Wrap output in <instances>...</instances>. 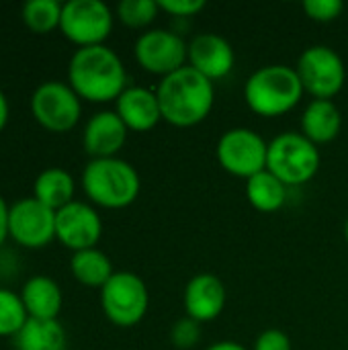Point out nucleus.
I'll return each mask as SVG.
<instances>
[{"instance_id":"obj_1","label":"nucleus","mask_w":348,"mask_h":350,"mask_svg":"<svg viewBox=\"0 0 348 350\" xmlns=\"http://www.w3.org/2000/svg\"><path fill=\"white\" fill-rule=\"evenodd\" d=\"M68 84L88 103L117 100L127 88V72L121 57L107 45L80 47L68 64Z\"/></svg>"},{"instance_id":"obj_2","label":"nucleus","mask_w":348,"mask_h":350,"mask_svg":"<svg viewBox=\"0 0 348 350\" xmlns=\"http://www.w3.org/2000/svg\"><path fill=\"white\" fill-rule=\"evenodd\" d=\"M156 94L164 121L176 127H193L209 117L215 105V82L185 66L164 76Z\"/></svg>"},{"instance_id":"obj_3","label":"nucleus","mask_w":348,"mask_h":350,"mask_svg":"<svg viewBox=\"0 0 348 350\" xmlns=\"http://www.w3.org/2000/svg\"><path fill=\"white\" fill-rule=\"evenodd\" d=\"M304 84L293 66L269 64L250 74L244 84L248 109L260 117H281L297 107L304 96Z\"/></svg>"},{"instance_id":"obj_4","label":"nucleus","mask_w":348,"mask_h":350,"mask_svg":"<svg viewBox=\"0 0 348 350\" xmlns=\"http://www.w3.org/2000/svg\"><path fill=\"white\" fill-rule=\"evenodd\" d=\"M82 189L86 197L105 209L129 207L142 189L137 170L123 158H96L82 170Z\"/></svg>"},{"instance_id":"obj_5","label":"nucleus","mask_w":348,"mask_h":350,"mask_svg":"<svg viewBox=\"0 0 348 350\" xmlns=\"http://www.w3.org/2000/svg\"><path fill=\"white\" fill-rule=\"evenodd\" d=\"M322 164L320 150L302 131H283L269 142L267 170H271L285 187L310 183Z\"/></svg>"},{"instance_id":"obj_6","label":"nucleus","mask_w":348,"mask_h":350,"mask_svg":"<svg viewBox=\"0 0 348 350\" xmlns=\"http://www.w3.org/2000/svg\"><path fill=\"white\" fill-rule=\"evenodd\" d=\"M101 308L109 322L119 328H131L144 320L150 308L148 285L135 273L115 271L101 289Z\"/></svg>"},{"instance_id":"obj_7","label":"nucleus","mask_w":348,"mask_h":350,"mask_svg":"<svg viewBox=\"0 0 348 350\" xmlns=\"http://www.w3.org/2000/svg\"><path fill=\"white\" fill-rule=\"evenodd\" d=\"M33 119L51 133L72 131L82 115V98L68 82L45 80L31 94Z\"/></svg>"},{"instance_id":"obj_8","label":"nucleus","mask_w":348,"mask_h":350,"mask_svg":"<svg viewBox=\"0 0 348 350\" xmlns=\"http://www.w3.org/2000/svg\"><path fill=\"white\" fill-rule=\"evenodd\" d=\"M115 14L103 0H68L62 6L59 31L80 47L105 45L113 31Z\"/></svg>"},{"instance_id":"obj_9","label":"nucleus","mask_w":348,"mask_h":350,"mask_svg":"<svg viewBox=\"0 0 348 350\" xmlns=\"http://www.w3.org/2000/svg\"><path fill=\"white\" fill-rule=\"evenodd\" d=\"M297 76L304 90L314 98L332 100L347 82V66L330 45H310L297 59Z\"/></svg>"},{"instance_id":"obj_10","label":"nucleus","mask_w":348,"mask_h":350,"mask_svg":"<svg viewBox=\"0 0 348 350\" xmlns=\"http://www.w3.org/2000/svg\"><path fill=\"white\" fill-rule=\"evenodd\" d=\"M269 142L250 127H232L222 133L215 156L222 168L234 176L250 178L267 168Z\"/></svg>"},{"instance_id":"obj_11","label":"nucleus","mask_w":348,"mask_h":350,"mask_svg":"<svg viewBox=\"0 0 348 350\" xmlns=\"http://www.w3.org/2000/svg\"><path fill=\"white\" fill-rule=\"evenodd\" d=\"M133 55L146 72L164 78L187 66L189 41L170 29H148L135 39Z\"/></svg>"},{"instance_id":"obj_12","label":"nucleus","mask_w":348,"mask_h":350,"mask_svg":"<svg viewBox=\"0 0 348 350\" xmlns=\"http://www.w3.org/2000/svg\"><path fill=\"white\" fill-rule=\"evenodd\" d=\"M8 238L29 250L45 248L55 240V211L35 197L14 201L8 211Z\"/></svg>"},{"instance_id":"obj_13","label":"nucleus","mask_w":348,"mask_h":350,"mask_svg":"<svg viewBox=\"0 0 348 350\" xmlns=\"http://www.w3.org/2000/svg\"><path fill=\"white\" fill-rule=\"evenodd\" d=\"M103 236V219L98 211L84 203L72 201L55 211V240L72 252L96 248Z\"/></svg>"},{"instance_id":"obj_14","label":"nucleus","mask_w":348,"mask_h":350,"mask_svg":"<svg viewBox=\"0 0 348 350\" xmlns=\"http://www.w3.org/2000/svg\"><path fill=\"white\" fill-rule=\"evenodd\" d=\"M236 64L232 43L217 33H199L189 41L187 66L209 78L211 82L226 78Z\"/></svg>"},{"instance_id":"obj_15","label":"nucleus","mask_w":348,"mask_h":350,"mask_svg":"<svg viewBox=\"0 0 348 350\" xmlns=\"http://www.w3.org/2000/svg\"><path fill=\"white\" fill-rule=\"evenodd\" d=\"M127 133L129 129L115 111H98L84 125L82 148L90 156V160L115 158L125 146Z\"/></svg>"},{"instance_id":"obj_16","label":"nucleus","mask_w":348,"mask_h":350,"mask_svg":"<svg viewBox=\"0 0 348 350\" xmlns=\"http://www.w3.org/2000/svg\"><path fill=\"white\" fill-rule=\"evenodd\" d=\"M183 306L187 316L199 324L219 318L226 308L224 281L213 273H199L191 277L183 293Z\"/></svg>"},{"instance_id":"obj_17","label":"nucleus","mask_w":348,"mask_h":350,"mask_svg":"<svg viewBox=\"0 0 348 350\" xmlns=\"http://www.w3.org/2000/svg\"><path fill=\"white\" fill-rule=\"evenodd\" d=\"M115 113L129 131L139 133L154 129L162 119L158 94L146 86H127L115 100Z\"/></svg>"},{"instance_id":"obj_18","label":"nucleus","mask_w":348,"mask_h":350,"mask_svg":"<svg viewBox=\"0 0 348 350\" xmlns=\"http://www.w3.org/2000/svg\"><path fill=\"white\" fill-rule=\"evenodd\" d=\"M21 299L29 318L35 320H57L64 306L62 287L47 275H33L27 279L21 289Z\"/></svg>"},{"instance_id":"obj_19","label":"nucleus","mask_w":348,"mask_h":350,"mask_svg":"<svg viewBox=\"0 0 348 350\" xmlns=\"http://www.w3.org/2000/svg\"><path fill=\"white\" fill-rule=\"evenodd\" d=\"M343 113L334 100L312 98L302 113V133L316 146L330 144L340 135Z\"/></svg>"},{"instance_id":"obj_20","label":"nucleus","mask_w":348,"mask_h":350,"mask_svg":"<svg viewBox=\"0 0 348 350\" xmlns=\"http://www.w3.org/2000/svg\"><path fill=\"white\" fill-rule=\"evenodd\" d=\"M74 193H76L74 176L57 166L41 170L33 183V197L45 207H49L51 211H59L62 207L76 201Z\"/></svg>"},{"instance_id":"obj_21","label":"nucleus","mask_w":348,"mask_h":350,"mask_svg":"<svg viewBox=\"0 0 348 350\" xmlns=\"http://www.w3.org/2000/svg\"><path fill=\"white\" fill-rule=\"evenodd\" d=\"M16 350H66L68 336L59 320L29 318L21 332L14 336Z\"/></svg>"},{"instance_id":"obj_22","label":"nucleus","mask_w":348,"mask_h":350,"mask_svg":"<svg viewBox=\"0 0 348 350\" xmlns=\"http://www.w3.org/2000/svg\"><path fill=\"white\" fill-rule=\"evenodd\" d=\"M70 273L80 285L103 289L107 285V281L115 275V269H113L111 258L103 250L88 248V250L72 252Z\"/></svg>"},{"instance_id":"obj_23","label":"nucleus","mask_w":348,"mask_h":350,"mask_svg":"<svg viewBox=\"0 0 348 350\" xmlns=\"http://www.w3.org/2000/svg\"><path fill=\"white\" fill-rule=\"evenodd\" d=\"M246 197L256 211L275 213L285 205L287 187L271 170L265 168L246 180Z\"/></svg>"},{"instance_id":"obj_24","label":"nucleus","mask_w":348,"mask_h":350,"mask_svg":"<svg viewBox=\"0 0 348 350\" xmlns=\"http://www.w3.org/2000/svg\"><path fill=\"white\" fill-rule=\"evenodd\" d=\"M62 2L57 0H29L21 8V18L25 27L37 35H47L59 29Z\"/></svg>"},{"instance_id":"obj_25","label":"nucleus","mask_w":348,"mask_h":350,"mask_svg":"<svg viewBox=\"0 0 348 350\" xmlns=\"http://www.w3.org/2000/svg\"><path fill=\"white\" fill-rule=\"evenodd\" d=\"M29 314L21 299V293L10 289H0V338L16 336L27 324Z\"/></svg>"},{"instance_id":"obj_26","label":"nucleus","mask_w":348,"mask_h":350,"mask_svg":"<svg viewBox=\"0 0 348 350\" xmlns=\"http://www.w3.org/2000/svg\"><path fill=\"white\" fill-rule=\"evenodd\" d=\"M160 12L158 0H121L117 4V18L131 29H144L156 21Z\"/></svg>"},{"instance_id":"obj_27","label":"nucleus","mask_w":348,"mask_h":350,"mask_svg":"<svg viewBox=\"0 0 348 350\" xmlns=\"http://www.w3.org/2000/svg\"><path fill=\"white\" fill-rule=\"evenodd\" d=\"M201 340V324L195 322L193 318L185 316L180 320H176L170 328V342L174 345V349L178 350H191L197 347V342Z\"/></svg>"},{"instance_id":"obj_28","label":"nucleus","mask_w":348,"mask_h":350,"mask_svg":"<svg viewBox=\"0 0 348 350\" xmlns=\"http://www.w3.org/2000/svg\"><path fill=\"white\" fill-rule=\"evenodd\" d=\"M304 10L312 21L332 23L343 14L345 4H343V0H306Z\"/></svg>"},{"instance_id":"obj_29","label":"nucleus","mask_w":348,"mask_h":350,"mask_svg":"<svg viewBox=\"0 0 348 350\" xmlns=\"http://www.w3.org/2000/svg\"><path fill=\"white\" fill-rule=\"evenodd\" d=\"M254 350H293V345H291V338L283 330L269 328L258 334L254 342Z\"/></svg>"},{"instance_id":"obj_30","label":"nucleus","mask_w":348,"mask_h":350,"mask_svg":"<svg viewBox=\"0 0 348 350\" xmlns=\"http://www.w3.org/2000/svg\"><path fill=\"white\" fill-rule=\"evenodd\" d=\"M160 10L172 14V16H193L197 12H201L205 8V0H158Z\"/></svg>"},{"instance_id":"obj_31","label":"nucleus","mask_w":348,"mask_h":350,"mask_svg":"<svg viewBox=\"0 0 348 350\" xmlns=\"http://www.w3.org/2000/svg\"><path fill=\"white\" fill-rule=\"evenodd\" d=\"M8 211H10V205L6 203V199L0 195V246L6 242L8 238Z\"/></svg>"},{"instance_id":"obj_32","label":"nucleus","mask_w":348,"mask_h":350,"mask_svg":"<svg viewBox=\"0 0 348 350\" xmlns=\"http://www.w3.org/2000/svg\"><path fill=\"white\" fill-rule=\"evenodd\" d=\"M8 117H10V105H8L6 94L0 90V133L4 131V127L8 123Z\"/></svg>"},{"instance_id":"obj_33","label":"nucleus","mask_w":348,"mask_h":350,"mask_svg":"<svg viewBox=\"0 0 348 350\" xmlns=\"http://www.w3.org/2000/svg\"><path fill=\"white\" fill-rule=\"evenodd\" d=\"M205 350H248L244 345L236 342V340H219L211 347H207Z\"/></svg>"},{"instance_id":"obj_34","label":"nucleus","mask_w":348,"mask_h":350,"mask_svg":"<svg viewBox=\"0 0 348 350\" xmlns=\"http://www.w3.org/2000/svg\"><path fill=\"white\" fill-rule=\"evenodd\" d=\"M345 238H347V242H348V217H347V221H345Z\"/></svg>"}]
</instances>
